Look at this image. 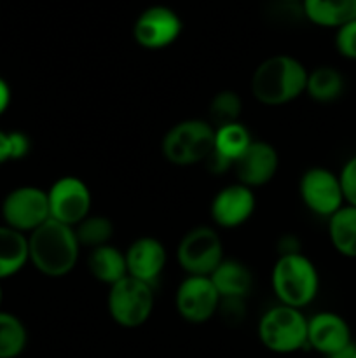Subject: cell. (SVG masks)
Returning a JSON list of instances; mask_svg holds the SVG:
<instances>
[{"label":"cell","instance_id":"cell-1","mask_svg":"<svg viewBox=\"0 0 356 358\" xmlns=\"http://www.w3.org/2000/svg\"><path fill=\"white\" fill-rule=\"evenodd\" d=\"M80 245L73 227L49 219L28 236V257L42 275L59 278L75 268Z\"/></svg>","mask_w":356,"mask_h":358},{"label":"cell","instance_id":"cell-2","mask_svg":"<svg viewBox=\"0 0 356 358\" xmlns=\"http://www.w3.org/2000/svg\"><path fill=\"white\" fill-rule=\"evenodd\" d=\"M309 70L297 58L274 55L264 59L251 77V94L269 107L290 103L306 93Z\"/></svg>","mask_w":356,"mask_h":358},{"label":"cell","instance_id":"cell-3","mask_svg":"<svg viewBox=\"0 0 356 358\" xmlns=\"http://www.w3.org/2000/svg\"><path fill=\"white\" fill-rule=\"evenodd\" d=\"M271 285L279 304L302 310L316 299L320 275L313 261L300 252L279 255L272 268Z\"/></svg>","mask_w":356,"mask_h":358},{"label":"cell","instance_id":"cell-4","mask_svg":"<svg viewBox=\"0 0 356 358\" xmlns=\"http://www.w3.org/2000/svg\"><path fill=\"white\" fill-rule=\"evenodd\" d=\"M215 145V128L202 119L177 122L164 135L163 156L175 166H191L208 159Z\"/></svg>","mask_w":356,"mask_h":358},{"label":"cell","instance_id":"cell-5","mask_svg":"<svg viewBox=\"0 0 356 358\" xmlns=\"http://www.w3.org/2000/svg\"><path fill=\"white\" fill-rule=\"evenodd\" d=\"M258 339L272 353L299 352L307 346V318L297 308H271L258 322Z\"/></svg>","mask_w":356,"mask_h":358},{"label":"cell","instance_id":"cell-6","mask_svg":"<svg viewBox=\"0 0 356 358\" xmlns=\"http://www.w3.org/2000/svg\"><path fill=\"white\" fill-rule=\"evenodd\" d=\"M107 304L115 324L126 329H136L150 318L156 297L150 283L126 276L110 287Z\"/></svg>","mask_w":356,"mask_h":358},{"label":"cell","instance_id":"cell-7","mask_svg":"<svg viewBox=\"0 0 356 358\" xmlns=\"http://www.w3.org/2000/svg\"><path fill=\"white\" fill-rule=\"evenodd\" d=\"M177 257L187 276H209L223 261L222 240L212 227H194L178 243Z\"/></svg>","mask_w":356,"mask_h":358},{"label":"cell","instance_id":"cell-8","mask_svg":"<svg viewBox=\"0 0 356 358\" xmlns=\"http://www.w3.org/2000/svg\"><path fill=\"white\" fill-rule=\"evenodd\" d=\"M2 219L6 226L30 234L51 219L47 191L31 185L10 191L2 203Z\"/></svg>","mask_w":356,"mask_h":358},{"label":"cell","instance_id":"cell-9","mask_svg":"<svg viewBox=\"0 0 356 358\" xmlns=\"http://www.w3.org/2000/svg\"><path fill=\"white\" fill-rule=\"evenodd\" d=\"M51 219L68 227H75L91 212L93 198L86 182L79 177L58 178L47 191Z\"/></svg>","mask_w":356,"mask_h":358},{"label":"cell","instance_id":"cell-10","mask_svg":"<svg viewBox=\"0 0 356 358\" xmlns=\"http://www.w3.org/2000/svg\"><path fill=\"white\" fill-rule=\"evenodd\" d=\"M299 194L314 215L330 219L346 205L339 175L323 166L309 168L299 180Z\"/></svg>","mask_w":356,"mask_h":358},{"label":"cell","instance_id":"cell-11","mask_svg":"<svg viewBox=\"0 0 356 358\" xmlns=\"http://www.w3.org/2000/svg\"><path fill=\"white\" fill-rule=\"evenodd\" d=\"M180 16L166 6H150L136 17L133 37L142 48L157 51L178 41L181 34Z\"/></svg>","mask_w":356,"mask_h":358},{"label":"cell","instance_id":"cell-12","mask_svg":"<svg viewBox=\"0 0 356 358\" xmlns=\"http://www.w3.org/2000/svg\"><path fill=\"white\" fill-rule=\"evenodd\" d=\"M220 301L209 276H187L178 285L175 306L188 324H205L220 310Z\"/></svg>","mask_w":356,"mask_h":358},{"label":"cell","instance_id":"cell-13","mask_svg":"<svg viewBox=\"0 0 356 358\" xmlns=\"http://www.w3.org/2000/svg\"><path fill=\"white\" fill-rule=\"evenodd\" d=\"M255 206H257V199H255L253 189L237 182L216 192L209 212L216 226L223 229H234L250 220Z\"/></svg>","mask_w":356,"mask_h":358},{"label":"cell","instance_id":"cell-14","mask_svg":"<svg viewBox=\"0 0 356 358\" xmlns=\"http://www.w3.org/2000/svg\"><path fill=\"white\" fill-rule=\"evenodd\" d=\"M234 173H236L239 184L246 187H262L269 184L278 173L279 156L278 150L267 142L253 140L234 163Z\"/></svg>","mask_w":356,"mask_h":358},{"label":"cell","instance_id":"cell-15","mask_svg":"<svg viewBox=\"0 0 356 358\" xmlns=\"http://www.w3.org/2000/svg\"><path fill=\"white\" fill-rule=\"evenodd\" d=\"M351 343V329L341 315L321 311L307 320V346L321 355L332 357Z\"/></svg>","mask_w":356,"mask_h":358},{"label":"cell","instance_id":"cell-16","mask_svg":"<svg viewBox=\"0 0 356 358\" xmlns=\"http://www.w3.org/2000/svg\"><path fill=\"white\" fill-rule=\"evenodd\" d=\"M128 276L152 285L166 268L168 254L157 238L142 236L133 241L124 252Z\"/></svg>","mask_w":356,"mask_h":358},{"label":"cell","instance_id":"cell-17","mask_svg":"<svg viewBox=\"0 0 356 358\" xmlns=\"http://www.w3.org/2000/svg\"><path fill=\"white\" fill-rule=\"evenodd\" d=\"M251 142L253 138L250 131L241 122H230V124L215 128V145H213L212 156L206 159L208 168L215 173L230 170Z\"/></svg>","mask_w":356,"mask_h":358},{"label":"cell","instance_id":"cell-18","mask_svg":"<svg viewBox=\"0 0 356 358\" xmlns=\"http://www.w3.org/2000/svg\"><path fill=\"white\" fill-rule=\"evenodd\" d=\"M209 278L222 301H243L250 294L251 283H253L250 269L241 262L230 261V259H223L218 268L209 275Z\"/></svg>","mask_w":356,"mask_h":358},{"label":"cell","instance_id":"cell-19","mask_svg":"<svg viewBox=\"0 0 356 358\" xmlns=\"http://www.w3.org/2000/svg\"><path fill=\"white\" fill-rule=\"evenodd\" d=\"M302 13L313 24L339 30L356 20V0H302Z\"/></svg>","mask_w":356,"mask_h":358},{"label":"cell","instance_id":"cell-20","mask_svg":"<svg viewBox=\"0 0 356 358\" xmlns=\"http://www.w3.org/2000/svg\"><path fill=\"white\" fill-rule=\"evenodd\" d=\"M87 269H89L91 276L94 280L108 287L115 285V283L128 276L124 252H121L114 245H103V247L89 250Z\"/></svg>","mask_w":356,"mask_h":358},{"label":"cell","instance_id":"cell-21","mask_svg":"<svg viewBox=\"0 0 356 358\" xmlns=\"http://www.w3.org/2000/svg\"><path fill=\"white\" fill-rule=\"evenodd\" d=\"M28 262V236L6 224L0 226V280L20 273Z\"/></svg>","mask_w":356,"mask_h":358},{"label":"cell","instance_id":"cell-22","mask_svg":"<svg viewBox=\"0 0 356 358\" xmlns=\"http://www.w3.org/2000/svg\"><path fill=\"white\" fill-rule=\"evenodd\" d=\"M328 236L341 255L356 259V208L344 205L328 219Z\"/></svg>","mask_w":356,"mask_h":358},{"label":"cell","instance_id":"cell-23","mask_svg":"<svg viewBox=\"0 0 356 358\" xmlns=\"http://www.w3.org/2000/svg\"><path fill=\"white\" fill-rule=\"evenodd\" d=\"M344 91V77L334 66H316L307 73L306 93L318 103L335 101Z\"/></svg>","mask_w":356,"mask_h":358},{"label":"cell","instance_id":"cell-24","mask_svg":"<svg viewBox=\"0 0 356 358\" xmlns=\"http://www.w3.org/2000/svg\"><path fill=\"white\" fill-rule=\"evenodd\" d=\"M28 343L27 327L13 313L0 311V358H17Z\"/></svg>","mask_w":356,"mask_h":358},{"label":"cell","instance_id":"cell-25","mask_svg":"<svg viewBox=\"0 0 356 358\" xmlns=\"http://www.w3.org/2000/svg\"><path fill=\"white\" fill-rule=\"evenodd\" d=\"M73 231L80 247L93 250L103 245H110L114 236V222L103 215H87L82 222L73 227Z\"/></svg>","mask_w":356,"mask_h":358},{"label":"cell","instance_id":"cell-26","mask_svg":"<svg viewBox=\"0 0 356 358\" xmlns=\"http://www.w3.org/2000/svg\"><path fill=\"white\" fill-rule=\"evenodd\" d=\"M241 110H243V101L239 94L234 91H220L209 103V124L213 128H220L230 122H239Z\"/></svg>","mask_w":356,"mask_h":358},{"label":"cell","instance_id":"cell-27","mask_svg":"<svg viewBox=\"0 0 356 358\" xmlns=\"http://www.w3.org/2000/svg\"><path fill=\"white\" fill-rule=\"evenodd\" d=\"M30 152V138L21 131L0 129V164L23 159Z\"/></svg>","mask_w":356,"mask_h":358},{"label":"cell","instance_id":"cell-28","mask_svg":"<svg viewBox=\"0 0 356 358\" xmlns=\"http://www.w3.org/2000/svg\"><path fill=\"white\" fill-rule=\"evenodd\" d=\"M335 48L346 59L356 62V20L339 28L335 34Z\"/></svg>","mask_w":356,"mask_h":358},{"label":"cell","instance_id":"cell-29","mask_svg":"<svg viewBox=\"0 0 356 358\" xmlns=\"http://www.w3.org/2000/svg\"><path fill=\"white\" fill-rule=\"evenodd\" d=\"M339 180H341L346 205L355 206L356 208V156H353L351 159L342 166L341 173H339Z\"/></svg>","mask_w":356,"mask_h":358},{"label":"cell","instance_id":"cell-30","mask_svg":"<svg viewBox=\"0 0 356 358\" xmlns=\"http://www.w3.org/2000/svg\"><path fill=\"white\" fill-rule=\"evenodd\" d=\"M10 103V87L6 80L0 77V115L9 108Z\"/></svg>","mask_w":356,"mask_h":358},{"label":"cell","instance_id":"cell-31","mask_svg":"<svg viewBox=\"0 0 356 358\" xmlns=\"http://www.w3.org/2000/svg\"><path fill=\"white\" fill-rule=\"evenodd\" d=\"M279 2H283V3H299V2H302V0H279Z\"/></svg>","mask_w":356,"mask_h":358},{"label":"cell","instance_id":"cell-32","mask_svg":"<svg viewBox=\"0 0 356 358\" xmlns=\"http://www.w3.org/2000/svg\"><path fill=\"white\" fill-rule=\"evenodd\" d=\"M0 304H2V287H0Z\"/></svg>","mask_w":356,"mask_h":358},{"label":"cell","instance_id":"cell-33","mask_svg":"<svg viewBox=\"0 0 356 358\" xmlns=\"http://www.w3.org/2000/svg\"><path fill=\"white\" fill-rule=\"evenodd\" d=\"M353 358H356V353H355V357H353Z\"/></svg>","mask_w":356,"mask_h":358}]
</instances>
